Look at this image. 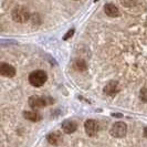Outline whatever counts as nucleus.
I'll use <instances>...</instances> for the list:
<instances>
[{
    "label": "nucleus",
    "mask_w": 147,
    "mask_h": 147,
    "mask_svg": "<svg viewBox=\"0 0 147 147\" xmlns=\"http://www.w3.org/2000/svg\"><path fill=\"white\" fill-rule=\"evenodd\" d=\"M73 33H74V30H73V29L70 30V31H69V32H67V33L65 34V37H64V40H66V39H69L70 37H72V34H73Z\"/></svg>",
    "instance_id": "nucleus-13"
},
{
    "label": "nucleus",
    "mask_w": 147,
    "mask_h": 147,
    "mask_svg": "<svg viewBox=\"0 0 147 147\" xmlns=\"http://www.w3.org/2000/svg\"><path fill=\"white\" fill-rule=\"evenodd\" d=\"M144 135H145V137L147 138V127H145V128H144Z\"/></svg>",
    "instance_id": "nucleus-14"
},
{
    "label": "nucleus",
    "mask_w": 147,
    "mask_h": 147,
    "mask_svg": "<svg viewBox=\"0 0 147 147\" xmlns=\"http://www.w3.org/2000/svg\"><path fill=\"white\" fill-rule=\"evenodd\" d=\"M0 73L6 78H13L16 75V69L8 63H1L0 65Z\"/></svg>",
    "instance_id": "nucleus-6"
},
{
    "label": "nucleus",
    "mask_w": 147,
    "mask_h": 147,
    "mask_svg": "<svg viewBox=\"0 0 147 147\" xmlns=\"http://www.w3.org/2000/svg\"><path fill=\"white\" fill-rule=\"evenodd\" d=\"M118 91H119L118 83L117 82H115V81L109 82V83L105 85V88H104V93H105V94H107V95H111V96L115 95Z\"/></svg>",
    "instance_id": "nucleus-8"
},
{
    "label": "nucleus",
    "mask_w": 147,
    "mask_h": 147,
    "mask_svg": "<svg viewBox=\"0 0 147 147\" xmlns=\"http://www.w3.org/2000/svg\"><path fill=\"white\" fill-rule=\"evenodd\" d=\"M104 11H105V13L109 16V17H112V18H115V17L119 16L118 8L115 5H113V3H106L104 6Z\"/></svg>",
    "instance_id": "nucleus-10"
},
{
    "label": "nucleus",
    "mask_w": 147,
    "mask_h": 147,
    "mask_svg": "<svg viewBox=\"0 0 147 147\" xmlns=\"http://www.w3.org/2000/svg\"><path fill=\"white\" fill-rule=\"evenodd\" d=\"M75 66H76V69L80 70V71H85V70H86V63H85L84 60H78V61L75 62Z\"/></svg>",
    "instance_id": "nucleus-12"
},
{
    "label": "nucleus",
    "mask_w": 147,
    "mask_h": 147,
    "mask_svg": "<svg viewBox=\"0 0 147 147\" xmlns=\"http://www.w3.org/2000/svg\"><path fill=\"white\" fill-rule=\"evenodd\" d=\"M47 140L51 144V145H54V146H58L60 144H62L63 142V138H62V135L61 133L59 132H51L50 134H48L47 136Z\"/></svg>",
    "instance_id": "nucleus-7"
},
{
    "label": "nucleus",
    "mask_w": 147,
    "mask_h": 147,
    "mask_svg": "<svg viewBox=\"0 0 147 147\" xmlns=\"http://www.w3.org/2000/svg\"><path fill=\"white\" fill-rule=\"evenodd\" d=\"M47 104H48L47 97L33 95L29 98V105L32 107V109H36V110H37V109H41V107L47 106Z\"/></svg>",
    "instance_id": "nucleus-4"
},
{
    "label": "nucleus",
    "mask_w": 147,
    "mask_h": 147,
    "mask_svg": "<svg viewBox=\"0 0 147 147\" xmlns=\"http://www.w3.org/2000/svg\"><path fill=\"white\" fill-rule=\"evenodd\" d=\"M23 116L26 119H29L31 122H38L41 119V115L38 113L37 111H27L23 112Z\"/></svg>",
    "instance_id": "nucleus-11"
},
{
    "label": "nucleus",
    "mask_w": 147,
    "mask_h": 147,
    "mask_svg": "<svg viewBox=\"0 0 147 147\" xmlns=\"http://www.w3.org/2000/svg\"><path fill=\"white\" fill-rule=\"evenodd\" d=\"M78 128V125L76 123L73 122V121H70V119H66L62 123V131L66 134H72L76 131Z\"/></svg>",
    "instance_id": "nucleus-9"
},
{
    "label": "nucleus",
    "mask_w": 147,
    "mask_h": 147,
    "mask_svg": "<svg viewBox=\"0 0 147 147\" xmlns=\"http://www.w3.org/2000/svg\"><path fill=\"white\" fill-rule=\"evenodd\" d=\"M127 132V126L124 122H117L115 123L114 125L111 127V135L113 137H116V138H122L126 135Z\"/></svg>",
    "instance_id": "nucleus-3"
},
{
    "label": "nucleus",
    "mask_w": 147,
    "mask_h": 147,
    "mask_svg": "<svg viewBox=\"0 0 147 147\" xmlns=\"http://www.w3.org/2000/svg\"><path fill=\"white\" fill-rule=\"evenodd\" d=\"M30 18V12L29 10L26 7H22V6H18L12 10V19L16 22H19V23H24L29 20Z\"/></svg>",
    "instance_id": "nucleus-2"
},
{
    "label": "nucleus",
    "mask_w": 147,
    "mask_h": 147,
    "mask_svg": "<svg viewBox=\"0 0 147 147\" xmlns=\"http://www.w3.org/2000/svg\"><path fill=\"white\" fill-rule=\"evenodd\" d=\"M84 128L88 136H95L98 132V123L95 119H88L84 124Z\"/></svg>",
    "instance_id": "nucleus-5"
},
{
    "label": "nucleus",
    "mask_w": 147,
    "mask_h": 147,
    "mask_svg": "<svg viewBox=\"0 0 147 147\" xmlns=\"http://www.w3.org/2000/svg\"><path fill=\"white\" fill-rule=\"evenodd\" d=\"M48 80V74L43 70H36L31 72L29 75V83L34 88L42 86Z\"/></svg>",
    "instance_id": "nucleus-1"
}]
</instances>
